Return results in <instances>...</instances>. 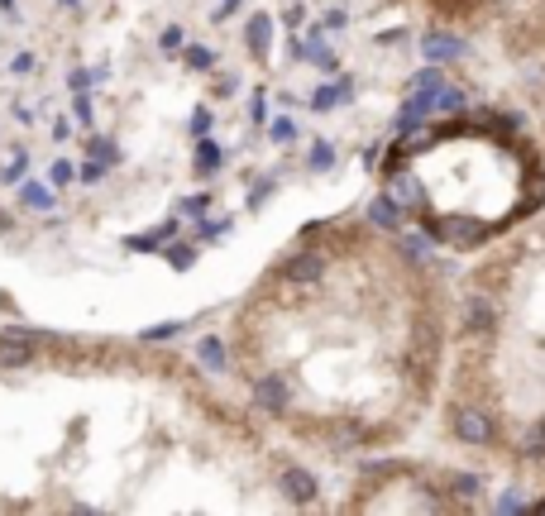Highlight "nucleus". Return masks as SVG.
Returning a JSON list of instances; mask_svg holds the SVG:
<instances>
[{
  "label": "nucleus",
  "mask_w": 545,
  "mask_h": 516,
  "mask_svg": "<svg viewBox=\"0 0 545 516\" xmlns=\"http://www.w3.org/2000/svg\"><path fill=\"white\" fill-rule=\"evenodd\" d=\"M302 464L177 344L0 330V516L316 507Z\"/></svg>",
  "instance_id": "obj_1"
},
{
  "label": "nucleus",
  "mask_w": 545,
  "mask_h": 516,
  "mask_svg": "<svg viewBox=\"0 0 545 516\" xmlns=\"http://www.w3.org/2000/svg\"><path fill=\"white\" fill-rule=\"evenodd\" d=\"M455 283L402 230L340 211L302 220L220 320V368L306 464L379 459L436 421Z\"/></svg>",
  "instance_id": "obj_2"
},
{
  "label": "nucleus",
  "mask_w": 545,
  "mask_h": 516,
  "mask_svg": "<svg viewBox=\"0 0 545 516\" xmlns=\"http://www.w3.org/2000/svg\"><path fill=\"white\" fill-rule=\"evenodd\" d=\"M440 450L545 502V211L455 277Z\"/></svg>",
  "instance_id": "obj_3"
},
{
  "label": "nucleus",
  "mask_w": 545,
  "mask_h": 516,
  "mask_svg": "<svg viewBox=\"0 0 545 516\" xmlns=\"http://www.w3.org/2000/svg\"><path fill=\"white\" fill-rule=\"evenodd\" d=\"M373 177L426 244L473 258L545 211V139L522 106H450L397 134Z\"/></svg>",
  "instance_id": "obj_4"
},
{
  "label": "nucleus",
  "mask_w": 545,
  "mask_h": 516,
  "mask_svg": "<svg viewBox=\"0 0 545 516\" xmlns=\"http://www.w3.org/2000/svg\"><path fill=\"white\" fill-rule=\"evenodd\" d=\"M493 478L459 459L430 454H379L363 459L349 473L345 493L335 497V512H483Z\"/></svg>",
  "instance_id": "obj_5"
},
{
  "label": "nucleus",
  "mask_w": 545,
  "mask_h": 516,
  "mask_svg": "<svg viewBox=\"0 0 545 516\" xmlns=\"http://www.w3.org/2000/svg\"><path fill=\"white\" fill-rule=\"evenodd\" d=\"M393 5L407 10L416 24H430V30L469 38V44H479V48L502 15V0H393Z\"/></svg>",
  "instance_id": "obj_6"
},
{
  "label": "nucleus",
  "mask_w": 545,
  "mask_h": 516,
  "mask_svg": "<svg viewBox=\"0 0 545 516\" xmlns=\"http://www.w3.org/2000/svg\"><path fill=\"white\" fill-rule=\"evenodd\" d=\"M507 87H512V101L531 115V124L541 130L545 139V63H531L522 72H507Z\"/></svg>",
  "instance_id": "obj_7"
}]
</instances>
